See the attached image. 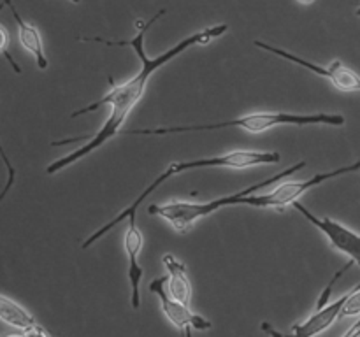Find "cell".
I'll use <instances>...</instances> for the list:
<instances>
[{
	"instance_id": "cell-1",
	"label": "cell",
	"mask_w": 360,
	"mask_h": 337,
	"mask_svg": "<svg viewBox=\"0 0 360 337\" xmlns=\"http://www.w3.org/2000/svg\"><path fill=\"white\" fill-rule=\"evenodd\" d=\"M162 14H165V9L158 11V13L155 14V18L148 20L146 23H141L139 32H137L136 37L130 39V41H105V39H98V37L84 39V41L104 42V44H109V46H125V48L134 49V51H136V55L139 56V60H141V69L136 76L130 77V79L125 81V83H122V84L112 83L111 90H109L104 97L98 98L97 102H91V104L84 105V107L77 109L76 112H72V114H70V118H77V116H83V114H86V112L97 111V109L102 107V105H109V107H111L108 119L104 121L102 128L98 130L94 137H90L86 144H83L81 147L74 150L72 153H69V154H65V157L58 158V160L51 161V164L46 167V174H49V176L56 174V172L63 171V168H67L69 165L83 160L84 157H88V154L94 153L95 150H98V147L104 146V144L108 143V140H111L116 133L122 132L123 126H125V123H127V118H129L130 112L134 111V107H136V105L141 102V98H143L144 91H146V86H148V81L151 79V76H153V74L157 72L160 67L167 65L171 60H174L176 56H179L181 53H185L186 49L193 48V46L210 44V42H213L214 39L221 37V35H224L229 28L225 23L214 25V27H210V28H204V30L188 35V37H185L183 41H179L178 44H174L172 48H169L167 51H164V53H160V55L150 58V56L146 55V48H144V39H146L148 30L153 27L155 21H157L158 18H162Z\"/></svg>"
},
{
	"instance_id": "cell-2",
	"label": "cell",
	"mask_w": 360,
	"mask_h": 337,
	"mask_svg": "<svg viewBox=\"0 0 360 337\" xmlns=\"http://www.w3.org/2000/svg\"><path fill=\"white\" fill-rule=\"evenodd\" d=\"M345 116L340 112H283V111H257L252 114L239 116V118L225 119L217 123H204V125H174V126H150V128L123 130L127 136H169V133L186 132H211L221 128H241L248 133H262L274 126H343Z\"/></svg>"
},
{
	"instance_id": "cell-3",
	"label": "cell",
	"mask_w": 360,
	"mask_h": 337,
	"mask_svg": "<svg viewBox=\"0 0 360 337\" xmlns=\"http://www.w3.org/2000/svg\"><path fill=\"white\" fill-rule=\"evenodd\" d=\"M281 161V154L278 151H257V150H236L231 151V153L225 154H217V157H210V158H197V160H185V161H174V164L169 165L150 186H146L143 193L130 204L129 207L122 211L120 214H116L112 220H109L108 223L102 225L101 228L94 232L86 241L83 242L81 248L88 249L98 241V239L104 237L109 230L116 227L118 223L125 221L127 218L132 216V214H137V209H139L141 202H143L146 197H150L158 186L164 185L167 179L174 178V176L183 174L186 171H193V168H248V167H255V165H274L280 164Z\"/></svg>"
},
{
	"instance_id": "cell-4",
	"label": "cell",
	"mask_w": 360,
	"mask_h": 337,
	"mask_svg": "<svg viewBox=\"0 0 360 337\" xmlns=\"http://www.w3.org/2000/svg\"><path fill=\"white\" fill-rule=\"evenodd\" d=\"M306 167V161L301 160L297 164H294L292 167L285 168L280 174H274L271 178L264 179V181L255 183V185L248 186V188H243L239 192L232 193V195L220 197V199L210 200V202H185V200H171V202L165 204H151L148 207V213L151 216H160L174 228L178 234H186L193 225L197 223L202 218L210 216V214L217 213V211L224 209V207L229 206H241L243 199L248 195H253L259 190L266 188V186L273 185V183H281L288 176L295 174L297 171Z\"/></svg>"
},
{
	"instance_id": "cell-5",
	"label": "cell",
	"mask_w": 360,
	"mask_h": 337,
	"mask_svg": "<svg viewBox=\"0 0 360 337\" xmlns=\"http://www.w3.org/2000/svg\"><path fill=\"white\" fill-rule=\"evenodd\" d=\"M360 168V158L357 161L350 165H345V167L334 168L329 172H320L315 174L313 178L306 179V181H281L273 192L266 193V195H248L243 199L241 206H250V207H271V209H285L287 206H292L294 202H297L299 197L304 195L306 192H309L311 188H316L322 183L329 181V179L340 178V176L350 174Z\"/></svg>"
},
{
	"instance_id": "cell-6",
	"label": "cell",
	"mask_w": 360,
	"mask_h": 337,
	"mask_svg": "<svg viewBox=\"0 0 360 337\" xmlns=\"http://www.w3.org/2000/svg\"><path fill=\"white\" fill-rule=\"evenodd\" d=\"M253 44L259 49H264L267 53H273V55L280 56V58L287 60V62L295 63V65L302 67V69L311 70L316 76L327 77L338 90L347 91V93H354V91H360V76L355 70H352L350 67L343 65L340 60H334L329 65H320V63L309 62V60L302 58V56L294 55V53L287 51L283 48H278V46L267 44L264 41H253Z\"/></svg>"
},
{
	"instance_id": "cell-7",
	"label": "cell",
	"mask_w": 360,
	"mask_h": 337,
	"mask_svg": "<svg viewBox=\"0 0 360 337\" xmlns=\"http://www.w3.org/2000/svg\"><path fill=\"white\" fill-rule=\"evenodd\" d=\"M292 206L313 225V227L319 228L327 239H329L330 246L338 251H341L343 255H347L348 258L354 263H357L360 267V234L355 230L348 228L347 225L340 223V221L333 220L329 216H316L306 206H302L301 202H294Z\"/></svg>"
},
{
	"instance_id": "cell-8",
	"label": "cell",
	"mask_w": 360,
	"mask_h": 337,
	"mask_svg": "<svg viewBox=\"0 0 360 337\" xmlns=\"http://www.w3.org/2000/svg\"><path fill=\"white\" fill-rule=\"evenodd\" d=\"M150 290L160 300L162 312L165 315V318L179 330V332H185L186 329L200 330V332H207L211 330V322L204 316L197 315L190 309V305L181 304V302L174 300V298L169 295L167 291V277H157V279L151 281Z\"/></svg>"
},
{
	"instance_id": "cell-9",
	"label": "cell",
	"mask_w": 360,
	"mask_h": 337,
	"mask_svg": "<svg viewBox=\"0 0 360 337\" xmlns=\"http://www.w3.org/2000/svg\"><path fill=\"white\" fill-rule=\"evenodd\" d=\"M127 232H125V251L129 256V279H130V288H132V295H130V304L132 309L141 308V279H143V267L139 263V255L141 249H143V232L139 230L136 221V214L127 218Z\"/></svg>"
},
{
	"instance_id": "cell-10",
	"label": "cell",
	"mask_w": 360,
	"mask_h": 337,
	"mask_svg": "<svg viewBox=\"0 0 360 337\" xmlns=\"http://www.w3.org/2000/svg\"><path fill=\"white\" fill-rule=\"evenodd\" d=\"M4 4H6V7H9L11 13H13L14 21H16L18 25V37H20L21 46H23L28 53H32L39 69L46 70L48 69V58H46L44 55V46H42V37L41 34H39L37 27L28 23V21H25L23 18H21L16 6L13 4V0H4Z\"/></svg>"
},
{
	"instance_id": "cell-11",
	"label": "cell",
	"mask_w": 360,
	"mask_h": 337,
	"mask_svg": "<svg viewBox=\"0 0 360 337\" xmlns=\"http://www.w3.org/2000/svg\"><path fill=\"white\" fill-rule=\"evenodd\" d=\"M162 263L167 269V291L174 300L190 305L192 300V283L186 274L185 263L179 262L174 255L162 256Z\"/></svg>"
},
{
	"instance_id": "cell-12",
	"label": "cell",
	"mask_w": 360,
	"mask_h": 337,
	"mask_svg": "<svg viewBox=\"0 0 360 337\" xmlns=\"http://www.w3.org/2000/svg\"><path fill=\"white\" fill-rule=\"evenodd\" d=\"M0 318L4 319V323L20 330H25L28 329V326L39 323L28 309H25L23 305L14 302L13 298H9L7 295H2V297H0Z\"/></svg>"
},
{
	"instance_id": "cell-13",
	"label": "cell",
	"mask_w": 360,
	"mask_h": 337,
	"mask_svg": "<svg viewBox=\"0 0 360 337\" xmlns=\"http://www.w3.org/2000/svg\"><path fill=\"white\" fill-rule=\"evenodd\" d=\"M7 46H9V32L6 30V27H0V51L4 53V56H6L7 62L11 63V67L14 69V72L21 74V67L18 65V63L13 60V56L9 55V51H7Z\"/></svg>"
},
{
	"instance_id": "cell-14",
	"label": "cell",
	"mask_w": 360,
	"mask_h": 337,
	"mask_svg": "<svg viewBox=\"0 0 360 337\" xmlns=\"http://www.w3.org/2000/svg\"><path fill=\"white\" fill-rule=\"evenodd\" d=\"M21 333H23V337H51V333H49L41 323H35V325L21 330Z\"/></svg>"
},
{
	"instance_id": "cell-15",
	"label": "cell",
	"mask_w": 360,
	"mask_h": 337,
	"mask_svg": "<svg viewBox=\"0 0 360 337\" xmlns=\"http://www.w3.org/2000/svg\"><path fill=\"white\" fill-rule=\"evenodd\" d=\"M2 157H4V161H6V165L7 167H9V178H7V185H6V188H4V192H2V197H0V199H4V197H6V193L9 192L11 190V186H13V174H14V168H13V165H11V161H9V158H7V154L4 153L2 151Z\"/></svg>"
},
{
	"instance_id": "cell-16",
	"label": "cell",
	"mask_w": 360,
	"mask_h": 337,
	"mask_svg": "<svg viewBox=\"0 0 360 337\" xmlns=\"http://www.w3.org/2000/svg\"><path fill=\"white\" fill-rule=\"evenodd\" d=\"M260 326H262V330H264V332L267 333V336H271V337H285L283 333H281L280 330H276V329H274V326L271 325V323H267V322H262V325H260Z\"/></svg>"
},
{
	"instance_id": "cell-17",
	"label": "cell",
	"mask_w": 360,
	"mask_h": 337,
	"mask_svg": "<svg viewBox=\"0 0 360 337\" xmlns=\"http://www.w3.org/2000/svg\"><path fill=\"white\" fill-rule=\"evenodd\" d=\"M343 337H360V318L343 333Z\"/></svg>"
},
{
	"instance_id": "cell-18",
	"label": "cell",
	"mask_w": 360,
	"mask_h": 337,
	"mask_svg": "<svg viewBox=\"0 0 360 337\" xmlns=\"http://www.w3.org/2000/svg\"><path fill=\"white\" fill-rule=\"evenodd\" d=\"M299 2H301L302 6H309V4H313V2H315V0H299Z\"/></svg>"
},
{
	"instance_id": "cell-19",
	"label": "cell",
	"mask_w": 360,
	"mask_h": 337,
	"mask_svg": "<svg viewBox=\"0 0 360 337\" xmlns=\"http://www.w3.org/2000/svg\"><path fill=\"white\" fill-rule=\"evenodd\" d=\"M6 337H23V333H9V336Z\"/></svg>"
},
{
	"instance_id": "cell-20",
	"label": "cell",
	"mask_w": 360,
	"mask_h": 337,
	"mask_svg": "<svg viewBox=\"0 0 360 337\" xmlns=\"http://www.w3.org/2000/svg\"><path fill=\"white\" fill-rule=\"evenodd\" d=\"M355 14H357V16L360 18V4H359V7H357V11H355Z\"/></svg>"
},
{
	"instance_id": "cell-21",
	"label": "cell",
	"mask_w": 360,
	"mask_h": 337,
	"mask_svg": "<svg viewBox=\"0 0 360 337\" xmlns=\"http://www.w3.org/2000/svg\"><path fill=\"white\" fill-rule=\"evenodd\" d=\"M70 2H72V4H79L81 0H70Z\"/></svg>"
}]
</instances>
